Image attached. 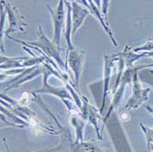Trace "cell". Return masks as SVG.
I'll return each mask as SVG.
<instances>
[{"mask_svg":"<svg viewBox=\"0 0 153 152\" xmlns=\"http://www.w3.org/2000/svg\"><path fill=\"white\" fill-rule=\"evenodd\" d=\"M12 39H15L13 38H10ZM18 42L23 44L24 46H29L31 48L37 49L39 51L42 52L44 56L47 55V58L51 57L56 61L63 69H66V65H64L62 58H61V47L57 46L53 41L49 39L47 36L44 34L42 27L41 26H39V30H38V40L37 41H32V42H25L22 40L15 39ZM30 48V49H31Z\"/></svg>","mask_w":153,"mask_h":152,"instance_id":"1","label":"cell"},{"mask_svg":"<svg viewBox=\"0 0 153 152\" xmlns=\"http://www.w3.org/2000/svg\"><path fill=\"white\" fill-rule=\"evenodd\" d=\"M1 3L4 6V7L6 8V11L8 16V23H9V27L5 31V34L9 38L10 33H16V32L25 33L27 24L25 22L24 17H22L20 15L19 10L11 3L5 2L4 0L1 1Z\"/></svg>","mask_w":153,"mask_h":152,"instance_id":"2","label":"cell"},{"mask_svg":"<svg viewBox=\"0 0 153 152\" xmlns=\"http://www.w3.org/2000/svg\"><path fill=\"white\" fill-rule=\"evenodd\" d=\"M65 0H60L58 6L55 9H52L50 5H47V7L51 15L53 27H54V37L53 42L57 46H61V33L62 27L64 26V19H65Z\"/></svg>","mask_w":153,"mask_h":152,"instance_id":"3","label":"cell"},{"mask_svg":"<svg viewBox=\"0 0 153 152\" xmlns=\"http://www.w3.org/2000/svg\"><path fill=\"white\" fill-rule=\"evenodd\" d=\"M85 50H79V49H72L67 50V64H69L70 68L73 70L75 75V82H76V86L79 87V81L81 73L82 70V65L83 62H85ZM67 67V66H66Z\"/></svg>","mask_w":153,"mask_h":152,"instance_id":"4","label":"cell"},{"mask_svg":"<svg viewBox=\"0 0 153 152\" xmlns=\"http://www.w3.org/2000/svg\"><path fill=\"white\" fill-rule=\"evenodd\" d=\"M45 60H48L45 56L43 57H17V58H8L6 56H1V69L7 70L11 68H25L31 67L36 64L43 62Z\"/></svg>","mask_w":153,"mask_h":152,"instance_id":"5","label":"cell"},{"mask_svg":"<svg viewBox=\"0 0 153 152\" xmlns=\"http://www.w3.org/2000/svg\"><path fill=\"white\" fill-rule=\"evenodd\" d=\"M71 6H72V23H73L72 33L75 34L77 30L82 25L85 18L88 15H90L91 12L89 9L80 5L76 0H72Z\"/></svg>","mask_w":153,"mask_h":152,"instance_id":"6","label":"cell"},{"mask_svg":"<svg viewBox=\"0 0 153 152\" xmlns=\"http://www.w3.org/2000/svg\"><path fill=\"white\" fill-rule=\"evenodd\" d=\"M39 73H41V70H40V69H38V66H33L32 68L26 69V70H24L22 72L21 74L18 75V77L14 78L13 80L8 82L7 90L12 89V88H16V87L19 86L21 84H23V82H26L27 81L35 78Z\"/></svg>","mask_w":153,"mask_h":152,"instance_id":"7","label":"cell"},{"mask_svg":"<svg viewBox=\"0 0 153 152\" xmlns=\"http://www.w3.org/2000/svg\"><path fill=\"white\" fill-rule=\"evenodd\" d=\"M110 4V0H102V4H101V13L103 14V16L105 17V20L107 21V11Z\"/></svg>","mask_w":153,"mask_h":152,"instance_id":"8","label":"cell"},{"mask_svg":"<svg viewBox=\"0 0 153 152\" xmlns=\"http://www.w3.org/2000/svg\"><path fill=\"white\" fill-rule=\"evenodd\" d=\"M76 1H77L80 5H82V6H83V7H85L87 9L91 10L90 5H89V3H88V0H76ZM90 12H91V11H90Z\"/></svg>","mask_w":153,"mask_h":152,"instance_id":"9","label":"cell"},{"mask_svg":"<svg viewBox=\"0 0 153 152\" xmlns=\"http://www.w3.org/2000/svg\"><path fill=\"white\" fill-rule=\"evenodd\" d=\"M93 1H94V3L97 7H98L101 9V4H102L101 0H93Z\"/></svg>","mask_w":153,"mask_h":152,"instance_id":"10","label":"cell"}]
</instances>
